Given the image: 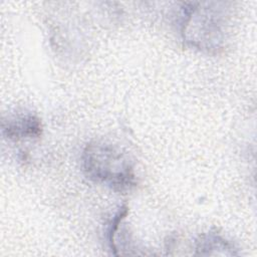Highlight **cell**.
<instances>
[{"label": "cell", "mask_w": 257, "mask_h": 257, "mask_svg": "<svg viewBox=\"0 0 257 257\" xmlns=\"http://www.w3.org/2000/svg\"><path fill=\"white\" fill-rule=\"evenodd\" d=\"M82 170L85 176L117 192L131 191L137 186L134 167L116 147L105 142H91L82 152Z\"/></svg>", "instance_id": "1"}, {"label": "cell", "mask_w": 257, "mask_h": 257, "mask_svg": "<svg viewBox=\"0 0 257 257\" xmlns=\"http://www.w3.org/2000/svg\"><path fill=\"white\" fill-rule=\"evenodd\" d=\"M222 11L202 7L200 3L185 4L182 8L181 33L183 39L201 50H217L224 41Z\"/></svg>", "instance_id": "2"}, {"label": "cell", "mask_w": 257, "mask_h": 257, "mask_svg": "<svg viewBox=\"0 0 257 257\" xmlns=\"http://www.w3.org/2000/svg\"><path fill=\"white\" fill-rule=\"evenodd\" d=\"M42 130L41 119L30 112L13 115L2 121L3 135L13 141L39 138Z\"/></svg>", "instance_id": "3"}, {"label": "cell", "mask_w": 257, "mask_h": 257, "mask_svg": "<svg viewBox=\"0 0 257 257\" xmlns=\"http://www.w3.org/2000/svg\"><path fill=\"white\" fill-rule=\"evenodd\" d=\"M197 255H238L235 246L217 230L201 234L196 240Z\"/></svg>", "instance_id": "4"}]
</instances>
